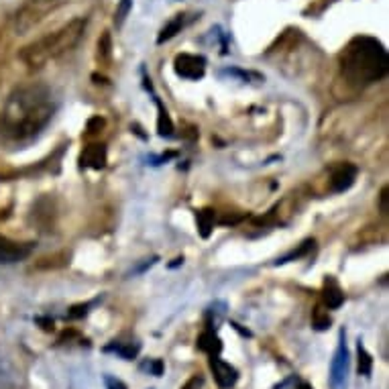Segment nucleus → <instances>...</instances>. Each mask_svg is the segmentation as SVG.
<instances>
[{"instance_id":"obj_1","label":"nucleus","mask_w":389,"mask_h":389,"mask_svg":"<svg viewBox=\"0 0 389 389\" xmlns=\"http://www.w3.org/2000/svg\"><path fill=\"white\" fill-rule=\"evenodd\" d=\"M55 112L51 90L31 84L14 90L0 112V137L10 143L33 139L47 127Z\"/></svg>"},{"instance_id":"obj_2","label":"nucleus","mask_w":389,"mask_h":389,"mask_svg":"<svg viewBox=\"0 0 389 389\" xmlns=\"http://www.w3.org/2000/svg\"><path fill=\"white\" fill-rule=\"evenodd\" d=\"M341 74L352 86H369L386 78L389 68L386 47L373 37L361 35L350 39L339 57Z\"/></svg>"},{"instance_id":"obj_3","label":"nucleus","mask_w":389,"mask_h":389,"mask_svg":"<svg viewBox=\"0 0 389 389\" xmlns=\"http://www.w3.org/2000/svg\"><path fill=\"white\" fill-rule=\"evenodd\" d=\"M86 31V21L84 19H74L68 25H63L61 29L47 33L39 41L27 45L21 51V59L29 66V68H41L47 61L72 51L78 41L82 39Z\"/></svg>"},{"instance_id":"obj_4","label":"nucleus","mask_w":389,"mask_h":389,"mask_svg":"<svg viewBox=\"0 0 389 389\" xmlns=\"http://www.w3.org/2000/svg\"><path fill=\"white\" fill-rule=\"evenodd\" d=\"M173 70L179 78L186 80H200L206 72V59L202 55H192V53H179L175 55Z\"/></svg>"},{"instance_id":"obj_5","label":"nucleus","mask_w":389,"mask_h":389,"mask_svg":"<svg viewBox=\"0 0 389 389\" xmlns=\"http://www.w3.org/2000/svg\"><path fill=\"white\" fill-rule=\"evenodd\" d=\"M210 369L215 373V381L220 389H230L239 379V371L232 365H228L226 361L218 359V355L210 357Z\"/></svg>"},{"instance_id":"obj_6","label":"nucleus","mask_w":389,"mask_h":389,"mask_svg":"<svg viewBox=\"0 0 389 389\" xmlns=\"http://www.w3.org/2000/svg\"><path fill=\"white\" fill-rule=\"evenodd\" d=\"M29 253H31L29 243H17L0 235V263H17L29 257Z\"/></svg>"},{"instance_id":"obj_7","label":"nucleus","mask_w":389,"mask_h":389,"mask_svg":"<svg viewBox=\"0 0 389 389\" xmlns=\"http://www.w3.org/2000/svg\"><path fill=\"white\" fill-rule=\"evenodd\" d=\"M355 179H357V168L352 163H339L330 175V190L337 194L346 192L355 183Z\"/></svg>"},{"instance_id":"obj_8","label":"nucleus","mask_w":389,"mask_h":389,"mask_svg":"<svg viewBox=\"0 0 389 389\" xmlns=\"http://www.w3.org/2000/svg\"><path fill=\"white\" fill-rule=\"evenodd\" d=\"M346 371H348V350L345 345V332H341V345H339V350L332 361V383L337 388L345 383Z\"/></svg>"},{"instance_id":"obj_9","label":"nucleus","mask_w":389,"mask_h":389,"mask_svg":"<svg viewBox=\"0 0 389 389\" xmlns=\"http://www.w3.org/2000/svg\"><path fill=\"white\" fill-rule=\"evenodd\" d=\"M80 163L82 168H90V170H102L106 166V147L104 145H88L86 149L80 155Z\"/></svg>"},{"instance_id":"obj_10","label":"nucleus","mask_w":389,"mask_h":389,"mask_svg":"<svg viewBox=\"0 0 389 389\" xmlns=\"http://www.w3.org/2000/svg\"><path fill=\"white\" fill-rule=\"evenodd\" d=\"M322 300L326 303V308H330V310L341 308L343 302H345V294H343V290L339 288V283H337L332 277H328V279L324 281V288H322Z\"/></svg>"},{"instance_id":"obj_11","label":"nucleus","mask_w":389,"mask_h":389,"mask_svg":"<svg viewBox=\"0 0 389 389\" xmlns=\"http://www.w3.org/2000/svg\"><path fill=\"white\" fill-rule=\"evenodd\" d=\"M198 348L204 350V352H208L212 357V355H218L222 350V343H220V339H218L212 330H206V332H202L198 337Z\"/></svg>"},{"instance_id":"obj_12","label":"nucleus","mask_w":389,"mask_h":389,"mask_svg":"<svg viewBox=\"0 0 389 389\" xmlns=\"http://www.w3.org/2000/svg\"><path fill=\"white\" fill-rule=\"evenodd\" d=\"M196 220H198V230H200L202 239H208L215 228V210L206 208V210L196 212Z\"/></svg>"},{"instance_id":"obj_13","label":"nucleus","mask_w":389,"mask_h":389,"mask_svg":"<svg viewBox=\"0 0 389 389\" xmlns=\"http://www.w3.org/2000/svg\"><path fill=\"white\" fill-rule=\"evenodd\" d=\"M155 104H157V112H159V117H157V130H159V134L161 137H172L173 123L172 119H170V114H168V110L163 108V104L159 102V98H155Z\"/></svg>"},{"instance_id":"obj_14","label":"nucleus","mask_w":389,"mask_h":389,"mask_svg":"<svg viewBox=\"0 0 389 389\" xmlns=\"http://www.w3.org/2000/svg\"><path fill=\"white\" fill-rule=\"evenodd\" d=\"M183 14H177L173 21H170L166 27H163V31L159 33V37H157V43H166V41H170L172 37H175L181 29H183Z\"/></svg>"},{"instance_id":"obj_15","label":"nucleus","mask_w":389,"mask_h":389,"mask_svg":"<svg viewBox=\"0 0 389 389\" xmlns=\"http://www.w3.org/2000/svg\"><path fill=\"white\" fill-rule=\"evenodd\" d=\"M312 324H314L316 330H326V328H330L332 318L328 316V312L322 306H316L314 312H312Z\"/></svg>"},{"instance_id":"obj_16","label":"nucleus","mask_w":389,"mask_h":389,"mask_svg":"<svg viewBox=\"0 0 389 389\" xmlns=\"http://www.w3.org/2000/svg\"><path fill=\"white\" fill-rule=\"evenodd\" d=\"M110 55H112V37L108 31H104L102 37L98 39V59L102 63H106L110 59Z\"/></svg>"},{"instance_id":"obj_17","label":"nucleus","mask_w":389,"mask_h":389,"mask_svg":"<svg viewBox=\"0 0 389 389\" xmlns=\"http://www.w3.org/2000/svg\"><path fill=\"white\" fill-rule=\"evenodd\" d=\"M371 369H373V357L365 350V346L359 343V373L369 377Z\"/></svg>"},{"instance_id":"obj_18","label":"nucleus","mask_w":389,"mask_h":389,"mask_svg":"<svg viewBox=\"0 0 389 389\" xmlns=\"http://www.w3.org/2000/svg\"><path fill=\"white\" fill-rule=\"evenodd\" d=\"M130 8H132V0H121V2H119L117 12H114V23H117V27H123L125 19L129 17Z\"/></svg>"},{"instance_id":"obj_19","label":"nucleus","mask_w":389,"mask_h":389,"mask_svg":"<svg viewBox=\"0 0 389 389\" xmlns=\"http://www.w3.org/2000/svg\"><path fill=\"white\" fill-rule=\"evenodd\" d=\"M312 247H314V241H306V243H303V245H302V249H298V251H294L292 255H288V257H283V259H279V261H277V263H288V261L294 259V257L298 259V257H302V255H306V253H308V251H310Z\"/></svg>"},{"instance_id":"obj_20","label":"nucleus","mask_w":389,"mask_h":389,"mask_svg":"<svg viewBox=\"0 0 389 389\" xmlns=\"http://www.w3.org/2000/svg\"><path fill=\"white\" fill-rule=\"evenodd\" d=\"M102 129H104V119H102V117H92V119L88 121V125H86L88 134H96L98 130H102Z\"/></svg>"},{"instance_id":"obj_21","label":"nucleus","mask_w":389,"mask_h":389,"mask_svg":"<svg viewBox=\"0 0 389 389\" xmlns=\"http://www.w3.org/2000/svg\"><path fill=\"white\" fill-rule=\"evenodd\" d=\"M88 312V303H80V306H74L72 310H70V318H82V316H86Z\"/></svg>"},{"instance_id":"obj_22","label":"nucleus","mask_w":389,"mask_h":389,"mask_svg":"<svg viewBox=\"0 0 389 389\" xmlns=\"http://www.w3.org/2000/svg\"><path fill=\"white\" fill-rule=\"evenodd\" d=\"M388 202H389V190L388 188H383V190H381V212H383V215H388L389 212Z\"/></svg>"},{"instance_id":"obj_23","label":"nucleus","mask_w":389,"mask_h":389,"mask_svg":"<svg viewBox=\"0 0 389 389\" xmlns=\"http://www.w3.org/2000/svg\"><path fill=\"white\" fill-rule=\"evenodd\" d=\"M200 388H202V377L196 375V377H192V379H190V381H188L181 389H200Z\"/></svg>"},{"instance_id":"obj_24","label":"nucleus","mask_w":389,"mask_h":389,"mask_svg":"<svg viewBox=\"0 0 389 389\" xmlns=\"http://www.w3.org/2000/svg\"><path fill=\"white\" fill-rule=\"evenodd\" d=\"M106 386L108 389H127V386L119 379H112V377H106Z\"/></svg>"},{"instance_id":"obj_25","label":"nucleus","mask_w":389,"mask_h":389,"mask_svg":"<svg viewBox=\"0 0 389 389\" xmlns=\"http://www.w3.org/2000/svg\"><path fill=\"white\" fill-rule=\"evenodd\" d=\"M161 371H163V363H161V361H155V363H153V373H155V375H161Z\"/></svg>"},{"instance_id":"obj_26","label":"nucleus","mask_w":389,"mask_h":389,"mask_svg":"<svg viewBox=\"0 0 389 389\" xmlns=\"http://www.w3.org/2000/svg\"><path fill=\"white\" fill-rule=\"evenodd\" d=\"M298 389H314V388H312L310 383H300V388Z\"/></svg>"}]
</instances>
